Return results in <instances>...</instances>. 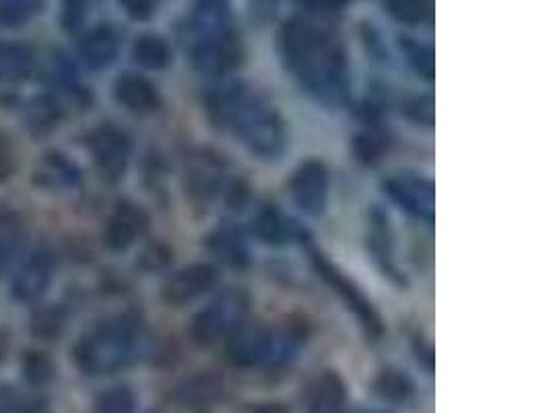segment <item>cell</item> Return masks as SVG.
<instances>
[{"label":"cell","instance_id":"cell-17","mask_svg":"<svg viewBox=\"0 0 551 413\" xmlns=\"http://www.w3.org/2000/svg\"><path fill=\"white\" fill-rule=\"evenodd\" d=\"M147 226V219L143 211L135 205H118L116 211L110 215L106 226V244L112 250H126L133 246Z\"/></svg>","mask_w":551,"mask_h":413},{"label":"cell","instance_id":"cell-36","mask_svg":"<svg viewBox=\"0 0 551 413\" xmlns=\"http://www.w3.org/2000/svg\"><path fill=\"white\" fill-rule=\"evenodd\" d=\"M13 172H15V155L5 141H0V182L11 178Z\"/></svg>","mask_w":551,"mask_h":413},{"label":"cell","instance_id":"cell-15","mask_svg":"<svg viewBox=\"0 0 551 413\" xmlns=\"http://www.w3.org/2000/svg\"><path fill=\"white\" fill-rule=\"evenodd\" d=\"M190 38L217 34L232 27V3L230 0H194L188 17Z\"/></svg>","mask_w":551,"mask_h":413},{"label":"cell","instance_id":"cell-32","mask_svg":"<svg viewBox=\"0 0 551 413\" xmlns=\"http://www.w3.org/2000/svg\"><path fill=\"white\" fill-rule=\"evenodd\" d=\"M405 114L409 120L421 126L434 124V100L432 95H415L405 104Z\"/></svg>","mask_w":551,"mask_h":413},{"label":"cell","instance_id":"cell-16","mask_svg":"<svg viewBox=\"0 0 551 413\" xmlns=\"http://www.w3.org/2000/svg\"><path fill=\"white\" fill-rule=\"evenodd\" d=\"M308 413H347V387L337 372L316 376L308 391Z\"/></svg>","mask_w":551,"mask_h":413},{"label":"cell","instance_id":"cell-5","mask_svg":"<svg viewBox=\"0 0 551 413\" xmlns=\"http://www.w3.org/2000/svg\"><path fill=\"white\" fill-rule=\"evenodd\" d=\"M246 308V302L240 294L228 292L213 300L209 306L199 310L190 321V339L201 345L209 347L217 341L230 337L234 329H238V321L242 319Z\"/></svg>","mask_w":551,"mask_h":413},{"label":"cell","instance_id":"cell-6","mask_svg":"<svg viewBox=\"0 0 551 413\" xmlns=\"http://www.w3.org/2000/svg\"><path fill=\"white\" fill-rule=\"evenodd\" d=\"M192 67L207 77H223L234 71L242 60V44L236 31L223 29L217 34L192 38L190 42Z\"/></svg>","mask_w":551,"mask_h":413},{"label":"cell","instance_id":"cell-18","mask_svg":"<svg viewBox=\"0 0 551 413\" xmlns=\"http://www.w3.org/2000/svg\"><path fill=\"white\" fill-rule=\"evenodd\" d=\"M120 50V40L116 29L110 25H100L91 29L79 44V54L89 69H106L116 60Z\"/></svg>","mask_w":551,"mask_h":413},{"label":"cell","instance_id":"cell-24","mask_svg":"<svg viewBox=\"0 0 551 413\" xmlns=\"http://www.w3.org/2000/svg\"><path fill=\"white\" fill-rule=\"evenodd\" d=\"M34 67V58L25 46L19 44H5L0 46V77L7 79H23L29 75Z\"/></svg>","mask_w":551,"mask_h":413},{"label":"cell","instance_id":"cell-10","mask_svg":"<svg viewBox=\"0 0 551 413\" xmlns=\"http://www.w3.org/2000/svg\"><path fill=\"white\" fill-rule=\"evenodd\" d=\"M91 155L102 170V174L110 180H118L124 176L131 160V141L112 124H104L97 129L89 139Z\"/></svg>","mask_w":551,"mask_h":413},{"label":"cell","instance_id":"cell-23","mask_svg":"<svg viewBox=\"0 0 551 413\" xmlns=\"http://www.w3.org/2000/svg\"><path fill=\"white\" fill-rule=\"evenodd\" d=\"M374 387L382 399L393 403H405L413 395V383L409 380V376L393 368L382 370L376 378Z\"/></svg>","mask_w":551,"mask_h":413},{"label":"cell","instance_id":"cell-1","mask_svg":"<svg viewBox=\"0 0 551 413\" xmlns=\"http://www.w3.org/2000/svg\"><path fill=\"white\" fill-rule=\"evenodd\" d=\"M283 65L300 85L327 106H341L349 98V62L341 42L304 17L281 25L277 36Z\"/></svg>","mask_w":551,"mask_h":413},{"label":"cell","instance_id":"cell-11","mask_svg":"<svg viewBox=\"0 0 551 413\" xmlns=\"http://www.w3.org/2000/svg\"><path fill=\"white\" fill-rule=\"evenodd\" d=\"M219 273L213 265L194 263L176 271L164 285V300L174 306L188 304L215 288Z\"/></svg>","mask_w":551,"mask_h":413},{"label":"cell","instance_id":"cell-33","mask_svg":"<svg viewBox=\"0 0 551 413\" xmlns=\"http://www.w3.org/2000/svg\"><path fill=\"white\" fill-rule=\"evenodd\" d=\"M120 5L128 17H133L137 21H147L157 11L161 0H120Z\"/></svg>","mask_w":551,"mask_h":413},{"label":"cell","instance_id":"cell-37","mask_svg":"<svg viewBox=\"0 0 551 413\" xmlns=\"http://www.w3.org/2000/svg\"><path fill=\"white\" fill-rule=\"evenodd\" d=\"M252 413H289V411L281 405H261V407H256Z\"/></svg>","mask_w":551,"mask_h":413},{"label":"cell","instance_id":"cell-22","mask_svg":"<svg viewBox=\"0 0 551 413\" xmlns=\"http://www.w3.org/2000/svg\"><path fill=\"white\" fill-rule=\"evenodd\" d=\"M252 230L265 244H271V246L287 244L291 234H294L291 224H287V219L275 209H265L258 213Z\"/></svg>","mask_w":551,"mask_h":413},{"label":"cell","instance_id":"cell-28","mask_svg":"<svg viewBox=\"0 0 551 413\" xmlns=\"http://www.w3.org/2000/svg\"><path fill=\"white\" fill-rule=\"evenodd\" d=\"M40 178H46L48 184H60V186H71L77 182L79 174L75 170L73 164H69L67 160H62L60 155H48L46 162L40 170Z\"/></svg>","mask_w":551,"mask_h":413},{"label":"cell","instance_id":"cell-35","mask_svg":"<svg viewBox=\"0 0 551 413\" xmlns=\"http://www.w3.org/2000/svg\"><path fill=\"white\" fill-rule=\"evenodd\" d=\"M219 254H223L225 261H232V263H240L244 259V250L240 248V244L234 240V238H228L225 234H221L219 238Z\"/></svg>","mask_w":551,"mask_h":413},{"label":"cell","instance_id":"cell-27","mask_svg":"<svg viewBox=\"0 0 551 413\" xmlns=\"http://www.w3.org/2000/svg\"><path fill=\"white\" fill-rule=\"evenodd\" d=\"M42 9V0H0V23L19 27Z\"/></svg>","mask_w":551,"mask_h":413},{"label":"cell","instance_id":"cell-20","mask_svg":"<svg viewBox=\"0 0 551 413\" xmlns=\"http://www.w3.org/2000/svg\"><path fill=\"white\" fill-rule=\"evenodd\" d=\"M133 58L139 67L147 71H164L172 65V48L164 38L145 34L137 38L133 46Z\"/></svg>","mask_w":551,"mask_h":413},{"label":"cell","instance_id":"cell-2","mask_svg":"<svg viewBox=\"0 0 551 413\" xmlns=\"http://www.w3.org/2000/svg\"><path fill=\"white\" fill-rule=\"evenodd\" d=\"M217 126L238 139L252 155L275 160L287 145V129L275 106L246 83H230L209 98Z\"/></svg>","mask_w":551,"mask_h":413},{"label":"cell","instance_id":"cell-13","mask_svg":"<svg viewBox=\"0 0 551 413\" xmlns=\"http://www.w3.org/2000/svg\"><path fill=\"white\" fill-rule=\"evenodd\" d=\"M114 93H116V100L126 110L137 112V114L155 112L161 104L155 83H151L147 77H143L139 73L120 75L114 85Z\"/></svg>","mask_w":551,"mask_h":413},{"label":"cell","instance_id":"cell-14","mask_svg":"<svg viewBox=\"0 0 551 413\" xmlns=\"http://www.w3.org/2000/svg\"><path fill=\"white\" fill-rule=\"evenodd\" d=\"M223 383L213 374H194L176 389V401L186 413H205L221 397Z\"/></svg>","mask_w":551,"mask_h":413},{"label":"cell","instance_id":"cell-9","mask_svg":"<svg viewBox=\"0 0 551 413\" xmlns=\"http://www.w3.org/2000/svg\"><path fill=\"white\" fill-rule=\"evenodd\" d=\"M331 178L322 162H304L289 180V195L306 215H320L329 203Z\"/></svg>","mask_w":551,"mask_h":413},{"label":"cell","instance_id":"cell-4","mask_svg":"<svg viewBox=\"0 0 551 413\" xmlns=\"http://www.w3.org/2000/svg\"><path fill=\"white\" fill-rule=\"evenodd\" d=\"M141 333L135 321L118 316L91 331L75 349L77 366L91 376L112 374L137 358Z\"/></svg>","mask_w":551,"mask_h":413},{"label":"cell","instance_id":"cell-12","mask_svg":"<svg viewBox=\"0 0 551 413\" xmlns=\"http://www.w3.org/2000/svg\"><path fill=\"white\" fill-rule=\"evenodd\" d=\"M52 271L54 263L48 252L40 250L36 254H31L13 281V296L21 302L40 300L48 290Z\"/></svg>","mask_w":551,"mask_h":413},{"label":"cell","instance_id":"cell-31","mask_svg":"<svg viewBox=\"0 0 551 413\" xmlns=\"http://www.w3.org/2000/svg\"><path fill=\"white\" fill-rule=\"evenodd\" d=\"M97 3H100V0H62V5H64L62 23H64V27L71 29V31H77L83 25L87 13Z\"/></svg>","mask_w":551,"mask_h":413},{"label":"cell","instance_id":"cell-21","mask_svg":"<svg viewBox=\"0 0 551 413\" xmlns=\"http://www.w3.org/2000/svg\"><path fill=\"white\" fill-rule=\"evenodd\" d=\"M384 9L399 23L426 25L432 23L436 5L434 0H384Z\"/></svg>","mask_w":551,"mask_h":413},{"label":"cell","instance_id":"cell-25","mask_svg":"<svg viewBox=\"0 0 551 413\" xmlns=\"http://www.w3.org/2000/svg\"><path fill=\"white\" fill-rule=\"evenodd\" d=\"M401 50H403L407 62L419 77H424L426 81H434V77H436V54H434L432 46L421 44V42L411 40V38H401Z\"/></svg>","mask_w":551,"mask_h":413},{"label":"cell","instance_id":"cell-29","mask_svg":"<svg viewBox=\"0 0 551 413\" xmlns=\"http://www.w3.org/2000/svg\"><path fill=\"white\" fill-rule=\"evenodd\" d=\"M135 395L126 387H114L97 401V413H135Z\"/></svg>","mask_w":551,"mask_h":413},{"label":"cell","instance_id":"cell-34","mask_svg":"<svg viewBox=\"0 0 551 413\" xmlns=\"http://www.w3.org/2000/svg\"><path fill=\"white\" fill-rule=\"evenodd\" d=\"M382 139L376 137L374 133H366L362 137L355 139V149H358V155L360 160L372 164L376 160H380V153H382Z\"/></svg>","mask_w":551,"mask_h":413},{"label":"cell","instance_id":"cell-19","mask_svg":"<svg viewBox=\"0 0 551 413\" xmlns=\"http://www.w3.org/2000/svg\"><path fill=\"white\" fill-rule=\"evenodd\" d=\"M370 250L374 254V259L380 263L384 275L388 273L391 277H399L397 261H395V242H393V230H391V221L388 217L374 209L370 215Z\"/></svg>","mask_w":551,"mask_h":413},{"label":"cell","instance_id":"cell-30","mask_svg":"<svg viewBox=\"0 0 551 413\" xmlns=\"http://www.w3.org/2000/svg\"><path fill=\"white\" fill-rule=\"evenodd\" d=\"M23 372L31 385H46L54 376V364L44 354H27L23 360Z\"/></svg>","mask_w":551,"mask_h":413},{"label":"cell","instance_id":"cell-3","mask_svg":"<svg viewBox=\"0 0 551 413\" xmlns=\"http://www.w3.org/2000/svg\"><path fill=\"white\" fill-rule=\"evenodd\" d=\"M306 329L296 323L277 327H240L228 343V358L238 368H279L296 356Z\"/></svg>","mask_w":551,"mask_h":413},{"label":"cell","instance_id":"cell-26","mask_svg":"<svg viewBox=\"0 0 551 413\" xmlns=\"http://www.w3.org/2000/svg\"><path fill=\"white\" fill-rule=\"evenodd\" d=\"M60 110L50 98H36L27 108V124L31 131L46 133L58 122Z\"/></svg>","mask_w":551,"mask_h":413},{"label":"cell","instance_id":"cell-7","mask_svg":"<svg viewBox=\"0 0 551 413\" xmlns=\"http://www.w3.org/2000/svg\"><path fill=\"white\" fill-rule=\"evenodd\" d=\"M312 263L316 273L324 279V283L331 285L333 292L343 300V304L351 310V314L366 329V333L370 337H380L382 335L380 314L358 285H355L339 267H335L329 259H324L318 252L312 254Z\"/></svg>","mask_w":551,"mask_h":413},{"label":"cell","instance_id":"cell-8","mask_svg":"<svg viewBox=\"0 0 551 413\" xmlns=\"http://www.w3.org/2000/svg\"><path fill=\"white\" fill-rule=\"evenodd\" d=\"M384 193L409 215L424 219L428 224L434 221L436 188L430 178L415 172H399L384 180Z\"/></svg>","mask_w":551,"mask_h":413}]
</instances>
